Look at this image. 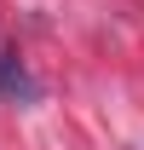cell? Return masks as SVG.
Segmentation results:
<instances>
[{"instance_id":"cell-1","label":"cell","mask_w":144,"mask_h":150,"mask_svg":"<svg viewBox=\"0 0 144 150\" xmlns=\"http://www.w3.org/2000/svg\"><path fill=\"white\" fill-rule=\"evenodd\" d=\"M0 98H12V104H29V98H40V81L29 69H23V58L18 52H0Z\"/></svg>"}]
</instances>
